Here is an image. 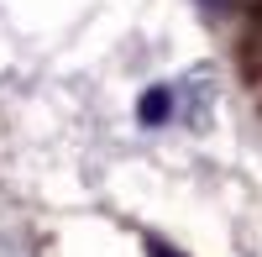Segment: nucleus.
Here are the masks:
<instances>
[{
	"instance_id": "1",
	"label": "nucleus",
	"mask_w": 262,
	"mask_h": 257,
	"mask_svg": "<svg viewBox=\"0 0 262 257\" xmlns=\"http://www.w3.org/2000/svg\"><path fill=\"white\" fill-rule=\"evenodd\" d=\"M168 111H173V90H168V84H158V90L142 95V121H147V126H163Z\"/></svg>"
},
{
	"instance_id": "2",
	"label": "nucleus",
	"mask_w": 262,
	"mask_h": 257,
	"mask_svg": "<svg viewBox=\"0 0 262 257\" xmlns=\"http://www.w3.org/2000/svg\"><path fill=\"white\" fill-rule=\"evenodd\" d=\"M147 252H152V257H179V252H168V247H158V242H152Z\"/></svg>"
}]
</instances>
